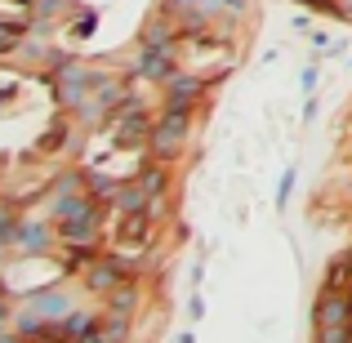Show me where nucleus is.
<instances>
[{
    "label": "nucleus",
    "mask_w": 352,
    "mask_h": 343,
    "mask_svg": "<svg viewBox=\"0 0 352 343\" xmlns=\"http://www.w3.org/2000/svg\"><path fill=\"white\" fill-rule=\"evenodd\" d=\"M179 134H183V116H174L170 125H165L161 134H156V147H161V152H170V147L179 143Z\"/></svg>",
    "instance_id": "nucleus-1"
}]
</instances>
